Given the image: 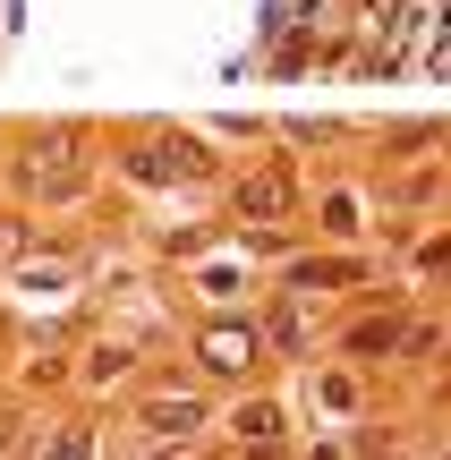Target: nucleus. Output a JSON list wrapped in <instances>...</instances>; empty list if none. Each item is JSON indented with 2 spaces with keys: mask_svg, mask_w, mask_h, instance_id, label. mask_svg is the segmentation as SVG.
<instances>
[{
  "mask_svg": "<svg viewBox=\"0 0 451 460\" xmlns=\"http://www.w3.org/2000/svg\"><path fill=\"white\" fill-rule=\"evenodd\" d=\"M401 324H409V315H384V324H367V332H358L350 349H358V358H384V349H401V341H409Z\"/></svg>",
  "mask_w": 451,
  "mask_h": 460,
  "instance_id": "obj_1",
  "label": "nucleus"
},
{
  "mask_svg": "<svg viewBox=\"0 0 451 460\" xmlns=\"http://www.w3.org/2000/svg\"><path fill=\"white\" fill-rule=\"evenodd\" d=\"M247 332H204V358H213V367H247Z\"/></svg>",
  "mask_w": 451,
  "mask_h": 460,
  "instance_id": "obj_2",
  "label": "nucleus"
},
{
  "mask_svg": "<svg viewBox=\"0 0 451 460\" xmlns=\"http://www.w3.org/2000/svg\"><path fill=\"white\" fill-rule=\"evenodd\" d=\"M418 264H426V273H451V239H426V256H418Z\"/></svg>",
  "mask_w": 451,
  "mask_h": 460,
  "instance_id": "obj_3",
  "label": "nucleus"
},
{
  "mask_svg": "<svg viewBox=\"0 0 451 460\" xmlns=\"http://www.w3.org/2000/svg\"><path fill=\"white\" fill-rule=\"evenodd\" d=\"M17 247H26V230H17V222H0V264H9Z\"/></svg>",
  "mask_w": 451,
  "mask_h": 460,
  "instance_id": "obj_4",
  "label": "nucleus"
},
{
  "mask_svg": "<svg viewBox=\"0 0 451 460\" xmlns=\"http://www.w3.org/2000/svg\"><path fill=\"white\" fill-rule=\"evenodd\" d=\"M51 460H85V435H60V452H51Z\"/></svg>",
  "mask_w": 451,
  "mask_h": 460,
  "instance_id": "obj_5",
  "label": "nucleus"
}]
</instances>
